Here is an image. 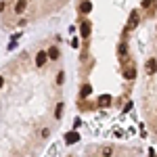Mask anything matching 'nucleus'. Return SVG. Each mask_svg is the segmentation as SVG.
Instances as JSON below:
<instances>
[{"label": "nucleus", "mask_w": 157, "mask_h": 157, "mask_svg": "<svg viewBox=\"0 0 157 157\" xmlns=\"http://www.w3.org/2000/svg\"><path fill=\"white\" fill-rule=\"evenodd\" d=\"M145 69H147L149 75H153V73L157 71V61L155 59H149V61H147V65H145Z\"/></svg>", "instance_id": "obj_2"}, {"label": "nucleus", "mask_w": 157, "mask_h": 157, "mask_svg": "<svg viewBox=\"0 0 157 157\" xmlns=\"http://www.w3.org/2000/svg\"><path fill=\"white\" fill-rule=\"evenodd\" d=\"M78 140H80V134H78V132H67V134H65V143H67V145L78 143Z\"/></svg>", "instance_id": "obj_4"}, {"label": "nucleus", "mask_w": 157, "mask_h": 157, "mask_svg": "<svg viewBox=\"0 0 157 157\" xmlns=\"http://www.w3.org/2000/svg\"><path fill=\"white\" fill-rule=\"evenodd\" d=\"M98 105H103V107H107V105H111V97H109V94H103V97L98 98Z\"/></svg>", "instance_id": "obj_10"}, {"label": "nucleus", "mask_w": 157, "mask_h": 157, "mask_svg": "<svg viewBox=\"0 0 157 157\" xmlns=\"http://www.w3.org/2000/svg\"><path fill=\"white\" fill-rule=\"evenodd\" d=\"M46 57H48V59H57V57H59V48H57V46H50L48 52H46Z\"/></svg>", "instance_id": "obj_8"}, {"label": "nucleus", "mask_w": 157, "mask_h": 157, "mask_svg": "<svg viewBox=\"0 0 157 157\" xmlns=\"http://www.w3.org/2000/svg\"><path fill=\"white\" fill-rule=\"evenodd\" d=\"M124 78H126V80H134V78H136V71L130 67V69H126V71H124Z\"/></svg>", "instance_id": "obj_11"}, {"label": "nucleus", "mask_w": 157, "mask_h": 157, "mask_svg": "<svg viewBox=\"0 0 157 157\" xmlns=\"http://www.w3.org/2000/svg\"><path fill=\"white\" fill-rule=\"evenodd\" d=\"M25 6H27V0H17V2H15V13L21 15V13L25 11Z\"/></svg>", "instance_id": "obj_5"}, {"label": "nucleus", "mask_w": 157, "mask_h": 157, "mask_svg": "<svg viewBox=\"0 0 157 157\" xmlns=\"http://www.w3.org/2000/svg\"><path fill=\"white\" fill-rule=\"evenodd\" d=\"M2 86H4V78L0 75V88H2Z\"/></svg>", "instance_id": "obj_15"}, {"label": "nucleus", "mask_w": 157, "mask_h": 157, "mask_svg": "<svg viewBox=\"0 0 157 157\" xmlns=\"http://www.w3.org/2000/svg\"><path fill=\"white\" fill-rule=\"evenodd\" d=\"M153 4V0H143V9H147V6H151Z\"/></svg>", "instance_id": "obj_14"}, {"label": "nucleus", "mask_w": 157, "mask_h": 157, "mask_svg": "<svg viewBox=\"0 0 157 157\" xmlns=\"http://www.w3.org/2000/svg\"><path fill=\"white\" fill-rule=\"evenodd\" d=\"M55 115H57V117H61V115H63V103H59V105H57V113H55Z\"/></svg>", "instance_id": "obj_12"}, {"label": "nucleus", "mask_w": 157, "mask_h": 157, "mask_svg": "<svg viewBox=\"0 0 157 157\" xmlns=\"http://www.w3.org/2000/svg\"><path fill=\"white\" fill-rule=\"evenodd\" d=\"M88 36H90V23L84 21L82 23V38H88Z\"/></svg>", "instance_id": "obj_9"}, {"label": "nucleus", "mask_w": 157, "mask_h": 157, "mask_svg": "<svg viewBox=\"0 0 157 157\" xmlns=\"http://www.w3.org/2000/svg\"><path fill=\"white\" fill-rule=\"evenodd\" d=\"M90 11H92V4H90L88 0H84V2L80 4V13H82V15H86V13H90Z\"/></svg>", "instance_id": "obj_7"}, {"label": "nucleus", "mask_w": 157, "mask_h": 157, "mask_svg": "<svg viewBox=\"0 0 157 157\" xmlns=\"http://www.w3.org/2000/svg\"><path fill=\"white\" fill-rule=\"evenodd\" d=\"M153 2H155V9H157V0H153Z\"/></svg>", "instance_id": "obj_16"}, {"label": "nucleus", "mask_w": 157, "mask_h": 157, "mask_svg": "<svg viewBox=\"0 0 157 157\" xmlns=\"http://www.w3.org/2000/svg\"><path fill=\"white\" fill-rule=\"evenodd\" d=\"M138 21H140V15H138V11H132V13H130V19H128L126 29H128V32L136 29V27H138Z\"/></svg>", "instance_id": "obj_1"}, {"label": "nucleus", "mask_w": 157, "mask_h": 157, "mask_svg": "<svg viewBox=\"0 0 157 157\" xmlns=\"http://www.w3.org/2000/svg\"><path fill=\"white\" fill-rule=\"evenodd\" d=\"M90 92H92V86H90V84H84L82 88H80V97H82V98H86Z\"/></svg>", "instance_id": "obj_6"}, {"label": "nucleus", "mask_w": 157, "mask_h": 157, "mask_svg": "<svg viewBox=\"0 0 157 157\" xmlns=\"http://www.w3.org/2000/svg\"><path fill=\"white\" fill-rule=\"evenodd\" d=\"M46 59H48V57H46V52H44V50H38V55H36V65H38V67L46 65Z\"/></svg>", "instance_id": "obj_3"}, {"label": "nucleus", "mask_w": 157, "mask_h": 157, "mask_svg": "<svg viewBox=\"0 0 157 157\" xmlns=\"http://www.w3.org/2000/svg\"><path fill=\"white\" fill-rule=\"evenodd\" d=\"M63 82H65V73L61 71L59 75H57V84H63Z\"/></svg>", "instance_id": "obj_13"}]
</instances>
